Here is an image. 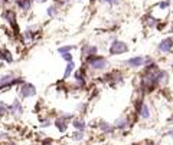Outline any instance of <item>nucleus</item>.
I'll list each match as a JSON object with an SVG mask.
<instances>
[{"label":"nucleus","mask_w":173,"mask_h":145,"mask_svg":"<svg viewBox=\"0 0 173 145\" xmlns=\"http://www.w3.org/2000/svg\"><path fill=\"white\" fill-rule=\"evenodd\" d=\"M101 1H107V3H110V4H113V3H117V0H101Z\"/></svg>","instance_id":"nucleus-27"},{"label":"nucleus","mask_w":173,"mask_h":145,"mask_svg":"<svg viewBox=\"0 0 173 145\" xmlns=\"http://www.w3.org/2000/svg\"><path fill=\"white\" fill-rule=\"evenodd\" d=\"M9 112L13 115V116H16V118H19L22 113H23V107H22V102L16 98L13 102H12V105L9 107Z\"/></svg>","instance_id":"nucleus-6"},{"label":"nucleus","mask_w":173,"mask_h":145,"mask_svg":"<svg viewBox=\"0 0 173 145\" xmlns=\"http://www.w3.org/2000/svg\"><path fill=\"white\" fill-rule=\"evenodd\" d=\"M84 131H78V132H75L74 134V140H77V141H80V140H82L84 138V134H82Z\"/></svg>","instance_id":"nucleus-24"},{"label":"nucleus","mask_w":173,"mask_h":145,"mask_svg":"<svg viewBox=\"0 0 173 145\" xmlns=\"http://www.w3.org/2000/svg\"><path fill=\"white\" fill-rule=\"evenodd\" d=\"M6 1H9V0H0V6H4Z\"/></svg>","instance_id":"nucleus-28"},{"label":"nucleus","mask_w":173,"mask_h":145,"mask_svg":"<svg viewBox=\"0 0 173 145\" xmlns=\"http://www.w3.org/2000/svg\"><path fill=\"white\" fill-rule=\"evenodd\" d=\"M0 60H3V62H6V63H12V62H13V55L10 53L9 49L0 47Z\"/></svg>","instance_id":"nucleus-8"},{"label":"nucleus","mask_w":173,"mask_h":145,"mask_svg":"<svg viewBox=\"0 0 173 145\" xmlns=\"http://www.w3.org/2000/svg\"><path fill=\"white\" fill-rule=\"evenodd\" d=\"M19 95L22 99H26V98H32L36 95V88L35 85L29 83V82H22L20 86H19Z\"/></svg>","instance_id":"nucleus-4"},{"label":"nucleus","mask_w":173,"mask_h":145,"mask_svg":"<svg viewBox=\"0 0 173 145\" xmlns=\"http://www.w3.org/2000/svg\"><path fill=\"white\" fill-rule=\"evenodd\" d=\"M6 145H16V144H13V142H9V144H6Z\"/></svg>","instance_id":"nucleus-31"},{"label":"nucleus","mask_w":173,"mask_h":145,"mask_svg":"<svg viewBox=\"0 0 173 145\" xmlns=\"http://www.w3.org/2000/svg\"><path fill=\"white\" fill-rule=\"evenodd\" d=\"M170 121H173V116H172V118H170Z\"/></svg>","instance_id":"nucleus-32"},{"label":"nucleus","mask_w":173,"mask_h":145,"mask_svg":"<svg viewBox=\"0 0 173 145\" xmlns=\"http://www.w3.org/2000/svg\"><path fill=\"white\" fill-rule=\"evenodd\" d=\"M61 56H62V59H64L65 62H71V60H72V55H71V52H66V53H61Z\"/></svg>","instance_id":"nucleus-23"},{"label":"nucleus","mask_w":173,"mask_h":145,"mask_svg":"<svg viewBox=\"0 0 173 145\" xmlns=\"http://www.w3.org/2000/svg\"><path fill=\"white\" fill-rule=\"evenodd\" d=\"M137 112H138V116L143 118V119H149L150 118V108L146 104H140V107L137 108Z\"/></svg>","instance_id":"nucleus-11"},{"label":"nucleus","mask_w":173,"mask_h":145,"mask_svg":"<svg viewBox=\"0 0 173 145\" xmlns=\"http://www.w3.org/2000/svg\"><path fill=\"white\" fill-rule=\"evenodd\" d=\"M91 1H94V0H91Z\"/></svg>","instance_id":"nucleus-33"},{"label":"nucleus","mask_w":173,"mask_h":145,"mask_svg":"<svg viewBox=\"0 0 173 145\" xmlns=\"http://www.w3.org/2000/svg\"><path fill=\"white\" fill-rule=\"evenodd\" d=\"M75 82L78 86H84L85 85V79H84V73L82 72H75Z\"/></svg>","instance_id":"nucleus-18"},{"label":"nucleus","mask_w":173,"mask_h":145,"mask_svg":"<svg viewBox=\"0 0 173 145\" xmlns=\"http://www.w3.org/2000/svg\"><path fill=\"white\" fill-rule=\"evenodd\" d=\"M41 125H42V126H49V125H51V121H49V119H46V121H43Z\"/></svg>","instance_id":"nucleus-26"},{"label":"nucleus","mask_w":173,"mask_h":145,"mask_svg":"<svg viewBox=\"0 0 173 145\" xmlns=\"http://www.w3.org/2000/svg\"><path fill=\"white\" fill-rule=\"evenodd\" d=\"M35 1H38V3H45L46 0H35Z\"/></svg>","instance_id":"nucleus-29"},{"label":"nucleus","mask_w":173,"mask_h":145,"mask_svg":"<svg viewBox=\"0 0 173 145\" xmlns=\"http://www.w3.org/2000/svg\"><path fill=\"white\" fill-rule=\"evenodd\" d=\"M72 118V115H62V116H59L56 121H55V126L58 128V131L59 132H65L66 131V126H68V119H71Z\"/></svg>","instance_id":"nucleus-7"},{"label":"nucleus","mask_w":173,"mask_h":145,"mask_svg":"<svg viewBox=\"0 0 173 145\" xmlns=\"http://www.w3.org/2000/svg\"><path fill=\"white\" fill-rule=\"evenodd\" d=\"M100 128H101V129H102L105 134H108V132H111V131H113V126H111V125H108L107 122H101Z\"/></svg>","instance_id":"nucleus-21"},{"label":"nucleus","mask_w":173,"mask_h":145,"mask_svg":"<svg viewBox=\"0 0 173 145\" xmlns=\"http://www.w3.org/2000/svg\"><path fill=\"white\" fill-rule=\"evenodd\" d=\"M35 40V32L33 27H28L23 30V42L25 43H32Z\"/></svg>","instance_id":"nucleus-13"},{"label":"nucleus","mask_w":173,"mask_h":145,"mask_svg":"<svg viewBox=\"0 0 173 145\" xmlns=\"http://www.w3.org/2000/svg\"><path fill=\"white\" fill-rule=\"evenodd\" d=\"M129 126V119L127 118H118L117 121H116V128H120V129H124V128H127Z\"/></svg>","instance_id":"nucleus-17"},{"label":"nucleus","mask_w":173,"mask_h":145,"mask_svg":"<svg viewBox=\"0 0 173 145\" xmlns=\"http://www.w3.org/2000/svg\"><path fill=\"white\" fill-rule=\"evenodd\" d=\"M10 1H13L20 10H23V12H28V10H30V7H32V0H10Z\"/></svg>","instance_id":"nucleus-9"},{"label":"nucleus","mask_w":173,"mask_h":145,"mask_svg":"<svg viewBox=\"0 0 173 145\" xmlns=\"http://www.w3.org/2000/svg\"><path fill=\"white\" fill-rule=\"evenodd\" d=\"M74 49V46H61V47H58V52L59 53H66V52H71Z\"/></svg>","instance_id":"nucleus-22"},{"label":"nucleus","mask_w":173,"mask_h":145,"mask_svg":"<svg viewBox=\"0 0 173 145\" xmlns=\"http://www.w3.org/2000/svg\"><path fill=\"white\" fill-rule=\"evenodd\" d=\"M72 125H74V128H77L78 131H84V129H85V122H84L82 119H74Z\"/></svg>","instance_id":"nucleus-19"},{"label":"nucleus","mask_w":173,"mask_h":145,"mask_svg":"<svg viewBox=\"0 0 173 145\" xmlns=\"http://www.w3.org/2000/svg\"><path fill=\"white\" fill-rule=\"evenodd\" d=\"M58 7H59L58 4H52V6H49V7L46 9V14H48L49 17H56V16H58V12H59Z\"/></svg>","instance_id":"nucleus-16"},{"label":"nucleus","mask_w":173,"mask_h":145,"mask_svg":"<svg viewBox=\"0 0 173 145\" xmlns=\"http://www.w3.org/2000/svg\"><path fill=\"white\" fill-rule=\"evenodd\" d=\"M9 113V105L3 101H0V116H4Z\"/></svg>","instance_id":"nucleus-20"},{"label":"nucleus","mask_w":173,"mask_h":145,"mask_svg":"<svg viewBox=\"0 0 173 145\" xmlns=\"http://www.w3.org/2000/svg\"><path fill=\"white\" fill-rule=\"evenodd\" d=\"M23 82L22 78H17L15 76L13 73H7V75H3L0 78V91L1 89H7V88H12L15 85H20Z\"/></svg>","instance_id":"nucleus-1"},{"label":"nucleus","mask_w":173,"mask_h":145,"mask_svg":"<svg viewBox=\"0 0 173 145\" xmlns=\"http://www.w3.org/2000/svg\"><path fill=\"white\" fill-rule=\"evenodd\" d=\"M97 53V47L92 46V45H85L82 47V55L84 56H94Z\"/></svg>","instance_id":"nucleus-14"},{"label":"nucleus","mask_w":173,"mask_h":145,"mask_svg":"<svg viewBox=\"0 0 173 145\" xmlns=\"http://www.w3.org/2000/svg\"><path fill=\"white\" fill-rule=\"evenodd\" d=\"M127 66H131V68H138V66H143L144 65V58L141 56H136V58H131L126 62Z\"/></svg>","instance_id":"nucleus-12"},{"label":"nucleus","mask_w":173,"mask_h":145,"mask_svg":"<svg viewBox=\"0 0 173 145\" xmlns=\"http://www.w3.org/2000/svg\"><path fill=\"white\" fill-rule=\"evenodd\" d=\"M169 4H170L169 1H163V3H160V4H159V7H160V9H165V7H167Z\"/></svg>","instance_id":"nucleus-25"},{"label":"nucleus","mask_w":173,"mask_h":145,"mask_svg":"<svg viewBox=\"0 0 173 145\" xmlns=\"http://www.w3.org/2000/svg\"><path fill=\"white\" fill-rule=\"evenodd\" d=\"M1 17L7 22V25H10V27L13 29L15 33H19V25H17V20H16V13L15 10L12 9H4L1 12Z\"/></svg>","instance_id":"nucleus-2"},{"label":"nucleus","mask_w":173,"mask_h":145,"mask_svg":"<svg viewBox=\"0 0 173 145\" xmlns=\"http://www.w3.org/2000/svg\"><path fill=\"white\" fill-rule=\"evenodd\" d=\"M75 69V63L71 60V62H66V68H65V72H64V79H68L71 76V73L74 72Z\"/></svg>","instance_id":"nucleus-15"},{"label":"nucleus","mask_w":173,"mask_h":145,"mask_svg":"<svg viewBox=\"0 0 173 145\" xmlns=\"http://www.w3.org/2000/svg\"><path fill=\"white\" fill-rule=\"evenodd\" d=\"M88 65L91 69H95V71H104L107 66H108V62L105 58H101V56H88Z\"/></svg>","instance_id":"nucleus-3"},{"label":"nucleus","mask_w":173,"mask_h":145,"mask_svg":"<svg viewBox=\"0 0 173 145\" xmlns=\"http://www.w3.org/2000/svg\"><path fill=\"white\" fill-rule=\"evenodd\" d=\"M172 47H173V39L172 37H167V39L162 40L160 45H159V50H162V52H170Z\"/></svg>","instance_id":"nucleus-10"},{"label":"nucleus","mask_w":173,"mask_h":145,"mask_svg":"<svg viewBox=\"0 0 173 145\" xmlns=\"http://www.w3.org/2000/svg\"><path fill=\"white\" fill-rule=\"evenodd\" d=\"M169 135H170V137H173V129L170 131V132H169Z\"/></svg>","instance_id":"nucleus-30"},{"label":"nucleus","mask_w":173,"mask_h":145,"mask_svg":"<svg viewBox=\"0 0 173 145\" xmlns=\"http://www.w3.org/2000/svg\"><path fill=\"white\" fill-rule=\"evenodd\" d=\"M129 50V46L124 43V42H120V40H116L111 47H110V53L111 55H121V53H126Z\"/></svg>","instance_id":"nucleus-5"}]
</instances>
